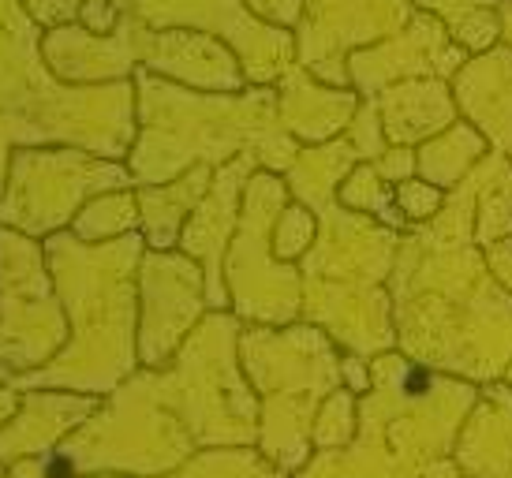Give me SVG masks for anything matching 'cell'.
<instances>
[{
    "instance_id": "6da1fadb",
    "label": "cell",
    "mask_w": 512,
    "mask_h": 478,
    "mask_svg": "<svg viewBox=\"0 0 512 478\" xmlns=\"http://www.w3.org/2000/svg\"><path fill=\"white\" fill-rule=\"evenodd\" d=\"M468 49L453 42L445 23L419 15L412 27L400 34L389 49H363L352 57L348 75L356 79L363 98H378L382 90L404 79H449L468 64Z\"/></svg>"
},
{
    "instance_id": "7a4b0ae2",
    "label": "cell",
    "mask_w": 512,
    "mask_h": 478,
    "mask_svg": "<svg viewBox=\"0 0 512 478\" xmlns=\"http://www.w3.org/2000/svg\"><path fill=\"white\" fill-rule=\"evenodd\" d=\"M251 165H255V157H240L228 169L217 172L206 198L199 202V210L187 217L184 236H180L184 251L206 262V303L210 307H225L228 303V292L221 284V254H225L228 232L236 221L232 202H236V191H240L243 176L251 172Z\"/></svg>"
},
{
    "instance_id": "3957f363",
    "label": "cell",
    "mask_w": 512,
    "mask_h": 478,
    "mask_svg": "<svg viewBox=\"0 0 512 478\" xmlns=\"http://www.w3.org/2000/svg\"><path fill=\"white\" fill-rule=\"evenodd\" d=\"M389 146H423L427 139L456 124V98L445 79H404L378 94Z\"/></svg>"
},
{
    "instance_id": "277c9868",
    "label": "cell",
    "mask_w": 512,
    "mask_h": 478,
    "mask_svg": "<svg viewBox=\"0 0 512 478\" xmlns=\"http://www.w3.org/2000/svg\"><path fill=\"white\" fill-rule=\"evenodd\" d=\"M214 183L210 165H195L187 169V176L172 180L169 187H143L139 191V225H143V239L157 251H169L172 243H180L184 236V221L199 210V202L206 198Z\"/></svg>"
},
{
    "instance_id": "5b68a950",
    "label": "cell",
    "mask_w": 512,
    "mask_h": 478,
    "mask_svg": "<svg viewBox=\"0 0 512 478\" xmlns=\"http://www.w3.org/2000/svg\"><path fill=\"white\" fill-rule=\"evenodd\" d=\"M490 154L486 139L479 127L456 120L449 131H441L434 139H427L423 146H415V161H419V176L430 180L441 191H453L468 180V172Z\"/></svg>"
},
{
    "instance_id": "8992f818",
    "label": "cell",
    "mask_w": 512,
    "mask_h": 478,
    "mask_svg": "<svg viewBox=\"0 0 512 478\" xmlns=\"http://www.w3.org/2000/svg\"><path fill=\"white\" fill-rule=\"evenodd\" d=\"M512 236V161L498 150L479 161V191H475V243L490 247Z\"/></svg>"
},
{
    "instance_id": "52a82bcc",
    "label": "cell",
    "mask_w": 512,
    "mask_h": 478,
    "mask_svg": "<svg viewBox=\"0 0 512 478\" xmlns=\"http://www.w3.org/2000/svg\"><path fill=\"white\" fill-rule=\"evenodd\" d=\"M337 198H341L344 210H363L378 225L393 228L400 236L412 228L404 221V213L397 210V187L389 180H382L370 161H363V165H356V169L348 172V183L337 187Z\"/></svg>"
},
{
    "instance_id": "ba28073f",
    "label": "cell",
    "mask_w": 512,
    "mask_h": 478,
    "mask_svg": "<svg viewBox=\"0 0 512 478\" xmlns=\"http://www.w3.org/2000/svg\"><path fill=\"white\" fill-rule=\"evenodd\" d=\"M460 75L471 79V83L486 86V90H512V45H498V49H490V53L471 57L468 64L460 68ZM498 101H505V98H494L490 101V109H494ZM490 109H483V113L475 116V120H468V124H479ZM501 154L512 161V109H509V131H505V150H501Z\"/></svg>"
},
{
    "instance_id": "9c48e42d",
    "label": "cell",
    "mask_w": 512,
    "mask_h": 478,
    "mask_svg": "<svg viewBox=\"0 0 512 478\" xmlns=\"http://www.w3.org/2000/svg\"><path fill=\"white\" fill-rule=\"evenodd\" d=\"M356 434V393L352 389H337L326 396V411L314 422V441L322 449H337Z\"/></svg>"
},
{
    "instance_id": "30bf717a",
    "label": "cell",
    "mask_w": 512,
    "mask_h": 478,
    "mask_svg": "<svg viewBox=\"0 0 512 478\" xmlns=\"http://www.w3.org/2000/svg\"><path fill=\"white\" fill-rule=\"evenodd\" d=\"M445 198H449V191L434 187V183L423 180V176H412V180L397 183V210L404 213L408 225H427V221H434V217L445 210Z\"/></svg>"
},
{
    "instance_id": "8fae6325",
    "label": "cell",
    "mask_w": 512,
    "mask_h": 478,
    "mask_svg": "<svg viewBox=\"0 0 512 478\" xmlns=\"http://www.w3.org/2000/svg\"><path fill=\"white\" fill-rule=\"evenodd\" d=\"M348 127H352V131H348V142H352V150L359 154V161H378V157L389 150V139H385V127H382L378 101L374 98L359 101V109Z\"/></svg>"
},
{
    "instance_id": "7c38bea8",
    "label": "cell",
    "mask_w": 512,
    "mask_h": 478,
    "mask_svg": "<svg viewBox=\"0 0 512 478\" xmlns=\"http://www.w3.org/2000/svg\"><path fill=\"white\" fill-rule=\"evenodd\" d=\"M314 239V213L303 210V206H285L281 217H277V228H273V251L281 258H296L311 247Z\"/></svg>"
},
{
    "instance_id": "4fadbf2b",
    "label": "cell",
    "mask_w": 512,
    "mask_h": 478,
    "mask_svg": "<svg viewBox=\"0 0 512 478\" xmlns=\"http://www.w3.org/2000/svg\"><path fill=\"white\" fill-rule=\"evenodd\" d=\"M374 169H378V176L382 180H389L393 187L404 180H412V176H419V161H415V150L412 146H389L378 161H370Z\"/></svg>"
},
{
    "instance_id": "5bb4252c",
    "label": "cell",
    "mask_w": 512,
    "mask_h": 478,
    "mask_svg": "<svg viewBox=\"0 0 512 478\" xmlns=\"http://www.w3.org/2000/svg\"><path fill=\"white\" fill-rule=\"evenodd\" d=\"M483 254H486V269L494 273V281H498L501 288L512 296V236L483 247Z\"/></svg>"
},
{
    "instance_id": "9a60e30c",
    "label": "cell",
    "mask_w": 512,
    "mask_h": 478,
    "mask_svg": "<svg viewBox=\"0 0 512 478\" xmlns=\"http://www.w3.org/2000/svg\"><path fill=\"white\" fill-rule=\"evenodd\" d=\"M341 378H344V389H352V393H370V385H374V370H370L367 355H356V352L344 355Z\"/></svg>"
},
{
    "instance_id": "2e32d148",
    "label": "cell",
    "mask_w": 512,
    "mask_h": 478,
    "mask_svg": "<svg viewBox=\"0 0 512 478\" xmlns=\"http://www.w3.org/2000/svg\"><path fill=\"white\" fill-rule=\"evenodd\" d=\"M79 15L86 19V27L94 30V34H105V30H113V23H116V4L113 0H90V4H83L79 8Z\"/></svg>"
},
{
    "instance_id": "e0dca14e",
    "label": "cell",
    "mask_w": 512,
    "mask_h": 478,
    "mask_svg": "<svg viewBox=\"0 0 512 478\" xmlns=\"http://www.w3.org/2000/svg\"><path fill=\"white\" fill-rule=\"evenodd\" d=\"M423 478H464V471L456 467V460H449V456H445V460H438V464L430 467Z\"/></svg>"
},
{
    "instance_id": "ac0fdd59",
    "label": "cell",
    "mask_w": 512,
    "mask_h": 478,
    "mask_svg": "<svg viewBox=\"0 0 512 478\" xmlns=\"http://www.w3.org/2000/svg\"><path fill=\"white\" fill-rule=\"evenodd\" d=\"M501 381H505V385L512 389V363H509V370H505V378H501Z\"/></svg>"
}]
</instances>
